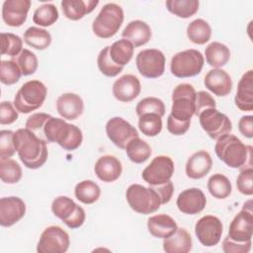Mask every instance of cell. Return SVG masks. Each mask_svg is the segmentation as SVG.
Here are the masks:
<instances>
[{
    "label": "cell",
    "instance_id": "6da1fadb",
    "mask_svg": "<svg viewBox=\"0 0 253 253\" xmlns=\"http://www.w3.org/2000/svg\"><path fill=\"white\" fill-rule=\"evenodd\" d=\"M14 142L20 160L29 169H38L47 160L46 143L28 128H19L14 132Z\"/></svg>",
    "mask_w": 253,
    "mask_h": 253
},
{
    "label": "cell",
    "instance_id": "7a4b0ae2",
    "mask_svg": "<svg viewBox=\"0 0 253 253\" xmlns=\"http://www.w3.org/2000/svg\"><path fill=\"white\" fill-rule=\"evenodd\" d=\"M214 151L216 156L230 168L252 167V146L245 145L234 134L226 133L218 137Z\"/></svg>",
    "mask_w": 253,
    "mask_h": 253
},
{
    "label": "cell",
    "instance_id": "3957f363",
    "mask_svg": "<svg viewBox=\"0 0 253 253\" xmlns=\"http://www.w3.org/2000/svg\"><path fill=\"white\" fill-rule=\"evenodd\" d=\"M44 141L56 142L65 150L77 149L83 140L81 129L75 125L66 123L63 119L50 117L43 128Z\"/></svg>",
    "mask_w": 253,
    "mask_h": 253
},
{
    "label": "cell",
    "instance_id": "277c9868",
    "mask_svg": "<svg viewBox=\"0 0 253 253\" xmlns=\"http://www.w3.org/2000/svg\"><path fill=\"white\" fill-rule=\"evenodd\" d=\"M47 88L40 80L24 83L14 98V107L19 113L29 114L41 108L46 98Z\"/></svg>",
    "mask_w": 253,
    "mask_h": 253
},
{
    "label": "cell",
    "instance_id": "5b68a950",
    "mask_svg": "<svg viewBox=\"0 0 253 253\" xmlns=\"http://www.w3.org/2000/svg\"><path fill=\"white\" fill-rule=\"evenodd\" d=\"M123 22V8L116 3H108L93 21L92 31L100 39H110L119 32Z\"/></svg>",
    "mask_w": 253,
    "mask_h": 253
},
{
    "label": "cell",
    "instance_id": "8992f818",
    "mask_svg": "<svg viewBox=\"0 0 253 253\" xmlns=\"http://www.w3.org/2000/svg\"><path fill=\"white\" fill-rule=\"evenodd\" d=\"M126 198L131 210L141 214L155 212L161 206L160 197L151 186L131 184L126 189Z\"/></svg>",
    "mask_w": 253,
    "mask_h": 253
},
{
    "label": "cell",
    "instance_id": "52a82bcc",
    "mask_svg": "<svg viewBox=\"0 0 253 253\" xmlns=\"http://www.w3.org/2000/svg\"><path fill=\"white\" fill-rule=\"evenodd\" d=\"M196 93L193 85L178 84L172 92V107L169 116L181 123H191V119L195 115Z\"/></svg>",
    "mask_w": 253,
    "mask_h": 253
},
{
    "label": "cell",
    "instance_id": "ba28073f",
    "mask_svg": "<svg viewBox=\"0 0 253 253\" xmlns=\"http://www.w3.org/2000/svg\"><path fill=\"white\" fill-rule=\"evenodd\" d=\"M205 63L201 51L190 48L173 55L170 62L171 73L178 78H189L201 73Z\"/></svg>",
    "mask_w": 253,
    "mask_h": 253
},
{
    "label": "cell",
    "instance_id": "9c48e42d",
    "mask_svg": "<svg viewBox=\"0 0 253 253\" xmlns=\"http://www.w3.org/2000/svg\"><path fill=\"white\" fill-rule=\"evenodd\" d=\"M51 211L56 217L71 229L82 226L86 218L84 209L66 196L55 198L51 203Z\"/></svg>",
    "mask_w": 253,
    "mask_h": 253
},
{
    "label": "cell",
    "instance_id": "30bf717a",
    "mask_svg": "<svg viewBox=\"0 0 253 253\" xmlns=\"http://www.w3.org/2000/svg\"><path fill=\"white\" fill-rule=\"evenodd\" d=\"M165 55L157 48L140 50L135 58L138 72L145 78H158L165 71Z\"/></svg>",
    "mask_w": 253,
    "mask_h": 253
},
{
    "label": "cell",
    "instance_id": "8fae6325",
    "mask_svg": "<svg viewBox=\"0 0 253 253\" xmlns=\"http://www.w3.org/2000/svg\"><path fill=\"white\" fill-rule=\"evenodd\" d=\"M198 117L202 128L212 139H217L232 130V124L229 118L216 110V108L204 110Z\"/></svg>",
    "mask_w": 253,
    "mask_h": 253
},
{
    "label": "cell",
    "instance_id": "7c38bea8",
    "mask_svg": "<svg viewBox=\"0 0 253 253\" xmlns=\"http://www.w3.org/2000/svg\"><path fill=\"white\" fill-rule=\"evenodd\" d=\"M70 239L68 233L57 225H50L42 232L37 245L39 253H64L68 250Z\"/></svg>",
    "mask_w": 253,
    "mask_h": 253
},
{
    "label": "cell",
    "instance_id": "4fadbf2b",
    "mask_svg": "<svg viewBox=\"0 0 253 253\" xmlns=\"http://www.w3.org/2000/svg\"><path fill=\"white\" fill-rule=\"evenodd\" d=\"M174 171L175 166L172 158L166 155H159L154 157L143 169L141 177L149 186H157L170 181Z\"/></svg>",
    "mask_w": 253,
    "mask_h": 253
},
{
    "label": "cell",
    "instance_id": "5bb4252c",
    "mask_svg": "<svg viewBox=\"0 0 253 253\" xmlns=\"http://www.w3.org/2000/svg\"><path fill=\"white\" fill-rule=\"evenodd\" d=\"M253 212L251 201L243 205L242 210L233 217L229 224L227 237L236 242H246L252 239Z\"/></svg>",
    "mask_w": 253,
    "mask_h": 253
},
{
    "label": "cell",
    "instance_id": "9a60e30c",
    "mask_svg": "<svg viewBox=\"0 0 253 253\" xmlns=\"http://www.w3.org/2000/svg\"><path fill=\"white\" fill-rule=\"evenodd\" d=\"M195 234L198 240L206 247H212L221 239L222 223L214 215H204L195 224Z\"/></svg>",
    "mask_w": 253,
    "mask_h": 253
},
{
    "label": "cell",
    "instance_id": "2e32d148",
    "mask_svg": "<svg viewBox=\"0 0 253 253\" xmlns=\"http://www.w3.org/2000/svg\"><path fill=\"white\" fill-rule=\"evenodd\" d=\"M106 133L108 138L122 149H126L131 139L138 137L136 128L121 117H114L107 122Z\"/></svg>",
    "mask_w": 253,
    "mask_h": 253
},
{
    "label": "cell",
    "instance_id": "e0dca14e",
    "mask_svg": "<svg viewBox=\"0 0 253 253\" xmlns=\"http://www.w3.org/2000/svg\"><path fill=\"white\" fill-rule=\"evenodd\" d=\"M26 213V204L19 197H4L0 200V224L10 227Z\"/></svg>",
    "mask_w": 253,
    "mask_h": 253
},
{
    "label": "cell",
    "instance_id": "ac0fdd59",
    "mask_svg": "<svg viewBox=\"0 0 253 253\" xmlns=\"http://www.w3.org/2000/svg\"><path fill=\"white\" fill-rule=\"evenodd\" d=\"M176 205L178 210L185 214H197L205 209L207 198L201 189L189 188L179 194Z\"/></svg>",
    "mask_w": 253,
    "mask_h": 253
},
{
    "label": "cell",
    "instance_id": "d6986e66",
    "mask_svg": "<svg viewBox=\"0 0 253 253\" xmlns=\"http://www.w3.org/2000/svg\"><path fill=\"white\" fill-rule=\"evenodd\" d=\"M30 0H6L2 5V19L10 27H21L27 20Z\"/></svg>",
    "mask_w": 253,
    "mask_h": 253
},
{
    "label": "cell",
    "instance_id": "ffe728a7",
    "mask_svg": "<svg viewBox=\"0 0 253 253\" xmlns=\"http://www.w3.org/2000/svg\"><path fill=\"white\" fill-rule=\"evenodd\" d=\"M141 91V85L138 78L132 74H125L117 79L112 88L114 97L124 103L134 100Z\"/></svg>",
    "mask_w": 253,
    "mask_h": 253
},
{
    "label": "cell",
    "instance_id": "44dd1931",
    "mask_svg": "<svg viewBox=\"0 0 253 253\" xmlns=\"http://www.w3.org/2000/svg\"><path fill=\"white\" fill-rule=\"evenodd\" d=\"M204 84L207 89L218 97H225L232 90V79L221 68L211 69L205 76Z\"/></svg>",
    "mask_w": 253,
    "mask_h": 253
},
{
    "label": "cell",
    "instance_id": "7402d4cb",
    "mask_svg": "<svg viewBox=\"0 0 253 253\" xmlns=\"http://www.w3.org/2000/svg\"><path fill=\"white\" fill-rule=\"evenodd\" d=\"M94 172L96 176L103 182H115L122 175V162L114 155H103L96 161Z\"/></svg>",
    "mask_w": 253,
    "mask_h": 253
},
{
    "label": "cell",
    "instance_id": "603a6c76",
    "mask_svg": "<svg viewBox=\"0 0 253 253\" xmlns=\"http://www.w3.org/2000/svg\"><path fill=\"white\" fill-rule=\"evenodd\" d=\"M56 111L64 120L74 121L84 111L83 100L75 93H64L56 100Z\"/></svg>",
    "mask_w": 253,
    "mask_h": 253
},
{
    "label": "cell",
    "instance_id": "cb8c5ba5",
    "mask_svg": "<svg viewBox=\"0 0 253 253\" xmlns=\"http://www.w3.org/2000/svg\"><path fill=\"white\" fill-rule=\"evenodd\" d=\"M211 166L212 159L210 153L206 150H199L189 157L185 167L186 175L190 179H202L211 171Z\"/></svg>",
    "mask_w": 253,
    "mask_h": 253
},
{
    "label": "cell",
    "instance_id": "d4e9b609",
    "mask_svg": "<svg viewBox=\"0 0 253 253\" xmlns=\"http://www.w3.org/2000/svg\"><path fill=\"white\" fill-rule=\"evenodd\" d=\"M236 107L243 112L253 110V70H247L240 78L236 95L234 97Z\"/></svg>",
    "mask_w": 253,
    "mask_h": 253
},
{
    "label": "cell",
    "instance_id": "484cf974",
    "mask_svg": "<svg viewBox=\"0 0 253 253\" xmlns=\"http://www.w3.org/2000/svg\"><path fill=\"white\" fill-rule=\"evenodd\" d=\"M123 39L130 42L134 47L147 43L151 39V29L143 21L134 20L129 22L122 33Z\"/></svg>",
    "mask_w": 253,
    "mask_h": 253
},
{
    "label": "cell",
    "instance_id": "4316f807",
    "mask_svg": "<svg viewBox=\"0 0 253 253\" xmlns=\"http://www.w3.org/2000/svg\"><path fill=\"white\" fill-rule=\"evenodd\" d=\"M177 228L178 225L174 218L165 213L155 214L147 219V229L156 238H167L174 234Z\"/></svg>",
    "mask_w": 253,
    "mask_h": 253
},
{
    "label": "cell",
    "instance_id": "83f0119b",
    "mask_svg": "<svg viewBox=\"0 0 253 253\" xmlns=\"http://www.w3.org/2000/svg\"><path fill=\"white\" fill-rule=\"evenodd\" d=\"M98 4V0H62L60 3L63 15L71 21L82 19L86 14L91 13Z\"/></svg>",
    "mask_w": 253,
    "mask_h": 253
},
{
    "label": "cell",
    "instance_id": "f1b7e54d",
    "mask_svg": "<svg viewBox=\"0 0 253 253\" xmlns=\"http://www.w3.org/2000/svg\"><path fill=\"white\" fill-rule=\"evenodd\" d=\"M192 246L191 234L185 228H177L174 234L163 240V250L166 253H188Z\"/></svg>",
    "mask_w": 253,
    "mask_h": 253
},
{
    "label": "cell",
    "instance_id": "f546056e",
    "mask_svg": "<svg viewBox=\"0 0 253 253\" xmlns=\"http://www.w3.org/2000/svg\"><path fill=\"white\" fill-rule=\"evenodd\" d=\"M205 55L207 63L210 66L220 68L228 62L230 58V50L225 44L219 42H212L207 45Z\"/></svg>",
    "mask_w": 253,
    "mask_h": 253
},
{
    "label": "cell",
    "instance_id": "4dcf8cb0",
    "mask_svg": "<svg viewBox=\"0 0 253 253\" xmlns=\"http://www.w3.org/2000/svg\"><path fill=\"white\" fill-rule=\"evenodd\" d=\"M134 46L132 43L125 39L115 42L109 48L111 59L120 66L126 65L132 58Z\"/></svg>",
    "mask_w": 253,
    "mask_h": 253
},
{
    "label": "cell",
    "instance_id": "1f68e13d",
    "mask_svg": "<svg viewBox=\"0 0 253 253\" xmlns=\"http://www.w3.org/2000/svg\"><path fill=\"white\" fill-rule=\"evenodd\" d=\"M187 37L195 44H205L211 40V28L207 21L196 19L188 25Z\"/></svg>",
    "mask_w": 253,
    "mask_h": 253
},
{
    "label": "cell",
    "instance_id": "d6a6232c",
    "mask_svg": "<svg viewBox=\"0 0 253 253\" xmlns=\"http://www.w3.org/2000/svg\"><path fill=\"white\" fill-rule=\"evenodd\" d=\"M24 42L38 50H43L50 45L51 36L44 29L30 27L24 33Z\"/></svg>",
    "mask_w": 253,
    "mask_h": 253
},
{
    "label": "cell",
    "instance_id": "836d02e7",
    "mask_svg": "<svg viewBox=\"0 0 253 253\" xmlns=\"http://www.w3.org/2000/svg\"><path fill=\"white\" fill-rule=\"evenodd\" d=\"M74 195L82 204L91 205L97 202L100 198L101 189L94 181L83 180L75 186Z\"/></svg>",
    "mask_w": 253,
    "mask_h": 253
},
{
    "label": "cell",
    "instance_id": "e575fe53",
    "mask_svg": "<svg viewBox=\"0 0 253 253\" xmlns=\"http://www.w3.org/2000/svg\"><path fill=\"white\" fill-rule=\"evenodd\" d=\"M126 152L128 159L136 164L145 162L152 153L150 145L139 137H135L127 143Z\"/></svg>",
    "mask_w": 253,
    "mask_h": 253
},
{
    "label": "cell",
    "instance_id": "d590c367",
    "mask_svg": "<svg viewBox=\"0 0 253 253\" xmlns=\"http://www.w3.org/2000/svg\"><path fill=\"white\" fill-rule=\"evenodd\" d=\"M208 190L213 198L222 200L231 194L232 186L226 176L220 173H216L209 178Z\"/></svg>",
    "mask_w": 253,
    "mask_h": 253
},
{
    "label": "cell",
    "instance_id": "8d00e7d4",
    "mask_svg": "<svg viewBox=\"0 0 253 253\" xmlns=\"http://www.w3.org/2000/svg\"><path fill=\"white\" fill-rule=\"evenodd\" d=\"M165 5L170 13L182 19L194 16L199 10L198 0H167Z\"/></svg>",
    "mask_w": 253,
    "mask_h": 253
},
{
    "label": "cell",
    "instance_id": "74e56055",
    "mask_svg": "<svg viewBox=\"0 0 253 253\" xmlns=\"http://www.w3.org/2000/svg\"><path fill=\"white\" fill-rule=\"evenodd\" d=\"M58 20V11L55 5L45 3L38 7L33 15L35 24L41 27H49Z\"/></svg>",
    "mask_w": 253,
    "mask_h": 253
},
{
    "label": "cell",
    "instance_id": "f35d334b",
    "mask_svg": "<svg viewBox=\"0 0 253 253\" xmlns=\"http://www.w3.org/2000/svg\"><path fill=\"white\" fill-rule=\"evenodd\" d=\"M162 119L157 114H143L138 117V128L146 136H156L162 130Z\"/></svg>",
    "mask_w": 253,
    "mask_h": 253
},
{
    "label": "cell",
    "instance_id": "ab89813d",
    "mask_svg": "<svg viewBox=\"0 0 253 253\" xmlns=\"http://www.w3.org/2000/svg\"><path fill=\"white\" fill-rule=\"evenodd\" d=\"M23 172L19 163L11 158L0 159V178L6 184H16L22 178Z\"/></svg>",
    "mask_w": 253,
    "mask_h": 253
},
{
    "label": "cell",
    "instance_id": "60d3db41",
    "mask_svg": "<svg viewBox=\"0 0 253 253\" xmlns=\"http://www.w3.org/2000/svg\"><path fill=\"white\" fill-rule=\"evenodd\" d=\"M109 48H110V45L105 46L103 49H101V51L98 54L97 63H98L99 70L101 71L102 74H104L107 77H115L123 71L124 66H120L116 64L111 59L109 54Z\"/></svg>",
    "mask_w": 253,
    "mask_h": 253
},
{
    "label": "cell",
    "instance_id": "b9f144b4",
    "mask_svg": "<svg viewBox=\"0 0 253 253\" xmlns=\"http://www.w3.org/2000/svg\"><path fill=\"white\" fill-rule=\"evenodd\" d=\"M1 54L16 57L23 50L22 39L12 33H1Z\"/></svg>",
    "mask_w": 253,
    "mask_h": 253
},
{
    "label": "cell",
    "instance_id": "7bdbcfd3",
    "mask_svg": "<svg viewBox=\"0 0 253 253\" xmlns=\"http://www.w3.org/2000/svg\"><path fill=\"white\" fill-rule=\"evenodd\" d=\"M22 72L14 59L1 60L0 62V81L5 85H13L21 78Z\"/></svg>",
    "mask_w": 253,
    "mask_h": 253
},
{
    "label": "cell",
    "instance_id": "ee69618b",
    "mask_svg": "<svg viewBox=\"0 0 253 253\" xmlns=\"http://www.w3.org/2000/svg\"><path fill=\"white\" fill-rule=\"evenodd\" d=\"M135 113L138 117L143 114H157L162 118L165 115V105L156 97H146L137 103Z\"/></svg>",
    "mask_w": 253,
    "mask_h": 253
},
{
    "label": "cell",
    "instance_id": "f6af8a7d",
    "mask_svg": "<svg viewBox=\"0 0 253 253\" xmlns=\"http://www.w3.org/2000/svg\"><path fill=\"white\" fill-rule=\"evenodd\" d=\"M13 59L19 65L22 75L24 76L34 74L38 69L39 61L37 55L27 48H23V50Z\"/></svg>",
    "mask_w": 253,
    "mask_h": 253
},
{
    "label": "cell",
    "instance_id": "bcb514c9",
    "mask_svg": "<svg viewBox=\"0 0 253 253\" xmlns=\"http://www.w3.org/2000/svg\"><path fill=\"white\" fill-rule=\"evenodd\" d=\"M50 117H51L50 115L45 114V113L33 114L32 116H30L28 118V120L26 122V128H28L30 131H32L34 134H36L39 138H41L44 141L43 128H44V126H45L47 120Z\"/></svg>",
    "mask_w": 253,
    "mask_h": 253
},
{
    "label": "cell",
    "instance_id": "7dc6e473",
    "mask_svg": "<svg viewBox=\"0 0 253 253\" xmlns=\"http://www.w3.org/2000/svg\"><path fill=\"white\" fill-rule=\"evenodd\" d=\"M16 152L14 131L2 129L0 131V159L12 157Z\"/></svg>",
    "mask_w": 253,
    "mask_h": 253
},
{
    "label": "cell",
    "instance_id": "c3c4849f",
    "mask_svg": "<svg viewBox=\"0 0 253 253\" xmlns=\"http://www.w3.org/2000/svg\"><path fill=\"white\" fill-rule=\"evenodd\" d=\"M253 168H243L236 179L237 190L245 196L253 195Z\"/></svg>",
    "mask_w": 253,
    "mask_h": 253
},
{
    "label": "cell",
    "instance_id": "681fc988",
    "mask_svg": "<svg viewBox=\"0 0 253 253\" xmlns=\"http://www.w3.org/2000/svg\"><path fill=\"white\" fill-rule=\"evenodd\" d=\"M216 103L213 97L206 92V91H199L196 93L195 98V115L198 117L204 110L210 108H215Z\"/></svg>",
    "mask_w": 253,
    "mask_h": 253
},
{
    "label": "cell",
    "instance_id": "f907efd6",
    "mask_svg": "<svg viewBox=\"0 0 253 253\" xmlns=\"http://www.w3.org/2000/svg\"><path fill=\"white\" fill-rule=\"evenodd\" d=\"M18 120V111L9 101H3L0 104V124L11 125Z\"/></svg>",
    "mask_w": 253,
    "mask_h": 253
},
{
    "label": "cell",
    "instance_id": "816d5d0a",
    "mask_svg": "<svg viewBox=\"0 0 253 253\" xmlns=\"http://www.w3.org/2000/svg\"><path fill=\"white\" fill-rule=\"evenodd\" d=\"M252 241L236 242L227 236L222 241V250L225 253H248L251 250Z\"/></svg>",
    "mask_w": 253,
    "mask_h": 253
},
{
    "label": "cell",
    "instance_id": "f5cc1de1",
    "mask_svg": "<svg viewBox=\"0 0 253 253\" xmlns=\"http://www.w3.org/2000/svg\"><path fill=\"white\" fill-rule=\"evenodd\" d=\"M159 195L160 200H161V205H165L170 202L173 193H174V185L172 181H168L164 184H160L157 186H151Z\"/></svg>",
    "mask_w": 253,
    "mask_h": 253
},
{
    "label": "cell",
    "instance_id": "db71d44e",
    "mask_svg": "<svg viewBox=\"0 0 253 253\" xmlns=\"http://www.w3.org/2000/svg\"><path fill=\"white\" fill-rule=\"evenodd\" d=\"M191 123H181L174 120L171 116L167 118V129L174 135H182L186 133L190 127Z\"/></svg>",
    "mask_w": 253,
    "mask_h": 253
},
{
    "label": "cell",
    "instance_id": "11a10c76",
    "mask_svg": "<svg viewBox=\"0 0 253 253\" xmlns=\"http://www.w3.org/2000/svg\"><path fill=\"white\" fill-rule=\"evenodd\" d=\"M238 129L243 136L247 138H252L253 137V117L251 115L241 117L238 122Z\"/></svg>",
    "mask_w": 253,
    "mask_h": 253
}]
</instances>
